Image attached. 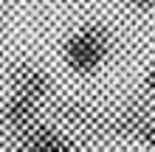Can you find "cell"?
Wrapping results in <instances>:
<instances>
[{
	"instance_id": "6",
	"label": "cell",
	"mask_w": 155,
	"mask_h": 152,
	"mask_svg": "<svg viewBox=\"0 0 155 152\" xmlns=\"http://www.w3.org/2000/svg\"><path fill=\"white\" fill-rule=\"evenodd\" d=\"M144 93L155 96V62L147 68V73H144Z\"/></svg>"
},
{
	"instance_id": "8",
	"label": "cell",
	"mask_w": 155,
	"mask_h": 152,
	"mask_svg": "<svg viewBox=\"0 0 155 152\" xmlns=\"http://www.w3.org/2000/svg\"><path fill=\"white\" fill-rule=\"evenodd\" d=\"M0 138H3V121H0Z\"/></svg>"
},
{
	"instance_id": "7",
	"label": "cell",
	"mask_w": 155,
	"mask_h": 152,
	"mask_svg": "<svg viewBox=\"0 0 155 152\" xmlns=\"http://www.w3.org/2000/svg\"><path fill=\"white\" fill-rule=\"evenodd\" d=\"M133 8H138V11H152L155 8V0H127Z\"/></svg>"
},
{
	"instance_id": "3",
	"label": "cell",
	"mask_w": 155,
	"mask_h": 152,
	"mask_svg": "<svg viewBox=\"0 0 155 152\" xmlns=\"http://www.w3.org/2000/svg\"><path fill=\"white\" fill-rule=\"evenodd\" d=\"M8 82V93L23 96L40 107H48V102L57 96V87H54V76L48 73V68L40 65L34 59H20L8 68L6 73Z\"/></svg>"
},
{
	"instance_id": "5",
	"label": "cell",
	"mask_w": 155,
	"mask_h": 152,
	"mask_svg": "<svg viewBox=\"0 0 155 152\" xmlns=\"http://www.w3.org/2000/svg\"><path fill=\"white\" fill-rule=\"evenodd\" d=\"M133 141H138L147 152H155V115H150V118L141 121V127L135 130Z\"/></svg>"
},
{
	"instance_id": "1",
	"label": "cell",
	"mask_w": 155,
	"mask_h": 152,
	"mask_svg": "<svg viewBox=\"0 0 155 152\" xmlns=\"http://www.w3.org/2000/svg\"><path fill=\"white\" fill-rule=\"evenodd\" d=\"M48 121L65 130L76 144H104L113 138V113L90 104L79 96H54L45 107Z\"/></svg>"
},
{
	"instance_id": "4",
	"label": "cell",
	"mask_w": 155,
	"mask_h": 152,
	"mask_svg": "<svg viewBox=\"0 0 155 152\" xmlns=\"http://www.w3.org/2000/svg\"><path fill=\"white\" fill-rule=\"evenodd\" d=\"M8 144L14 147V152H79V144L54 121H48V115L12 138Z\"/></svg>"
},
{
	"instance_id": "2",
	"label": "cell",
	"mask_w": 155,
	"mask_h": 152,
	"mask_svg": "<svg viewBox=\"0 0 155 152\" xmlns=\"http://www.w3.org/2000/svg\"><path fill=\"white\" fill-rule=\"evenodd\" d=\"M113 53V31L104 23H82L62 42V65L74 76L99 73Z\"/></svg>"
}]
</instances>
